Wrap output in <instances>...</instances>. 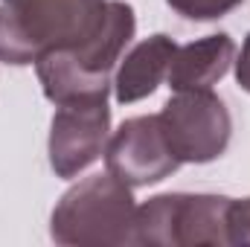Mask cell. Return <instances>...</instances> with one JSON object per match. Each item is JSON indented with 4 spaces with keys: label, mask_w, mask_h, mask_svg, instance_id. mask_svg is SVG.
Segmentation results:
<instances>
[{
    "label": "cell",
    "mask_w": 250,
    "mask_h": 247,
    "mask_svg": "<svg viewBox=\"0 0 250 247\" xmlns=\"http://www.w3.org/2000/svg\"><path fill=\"white\" fill-rule=\"evenodd\" d=\"M134 32V6L125 0H108L99 26L82 44L47 53L35 62L44 96L56 108L79 102H105L111 90V73L120 64Z\"/></svg>",
    "instance_id": "1"
},
{
    "label": "cell",
    "mask_w": 250,
    "mask_h": 247,
    "mask_svg": "<svg viewBox=\"0 0 250 247\" xmlns=\"http://www.w3.org/2000/svg\"><path fill=\"white\" fill-rule=\"evenodd\" d=\"M108 0H0V62L23 67L82 44Z\"/></svg>",
    "instance_id": "2"
},
{
    "label": "cell",
    "mask_w": 250,
    "mask_h": 247,
    "mask_svg": "<svg viewBox=\"0 0 250 247\" xmlns=\"http://www.w3.org/2000/svg\"><path fill=\"white\" fill-rule=\"evenodd\" d=\"M134 227L131 186L108 169L70 186L50 215V236L59 245H137Z\"/></svg>",
    "instance_id": "3"
},
{
    "label": "cell",
    "mask_w": 250,
    "mask_h": 247,
    "mask_svg": "<svg viewBox=\"0 0 250 247\" xmlns=\"http://www.w3.org/2000/svg\"><path fill=\"white\" fill-rule=\"evenodd\" d=\"M227 206L230 198L224 195H154L137 206L134 239L160 247L227 245Z\"/></svg>",
    "instance_id": "4"
},
{
    "label": "cell",
    "mask_w": 250,
    "mask_h": 247,
    "mask_svg": "<svg viewBox=\"0 0 250 247\" xmlns=\"http://www.w3.org/2000/svg\"><path fill=\"white\" fill-rule=\"evenodd\" d=\"M166 143L181 163L218 160L233 137V117L212 87L175 90V96L157 114Z\"/></svg>",
    "instance_id": "5"
},
{
    "label": "cell",
    "mask_w": 250,
    "mask_h": 247,
    "mask_svg": "<svg viewBox=\"0 0 250 247\" xmlns=\"http://www.w3.org/2000/svg\"><path fill=\"white\" fill-rule=\"evenodd\" d=\"M102 157H105V169L131 189L160 184L181 166V160L172 154L166 143L157 114L125 120L108 137Z\"/></svg>",
    "instance_id": "6"
},
{
    "label": "cell",
    "mask_w": 250,
    "mask_h": 247,
    "mask_svg": "<svg viewBox=\"0 0 250 247\" xmlns=\"http://www.w3.org/2000/svg\"><path fill=\"white\" fill-rule=\"evenodd\" d=\"M111 131V108L105 102H79V105H59L50 123V166L53 172L70 181L93 166Z\"/></svg>",
    "instance_id": "7"
},
{
    "label": "cell",
    "mask_w": 250,
    "mask_h": 247,
    "mask_svg": "<svg viewBox=\"0 0 250 247\" xmlns=\"http://www.w3.org/2000/svg\"><path fill=\"white\" fill-rule=\"evenodd\" d=\"M236 62V44L227 32L204 35L175 50L166 82L172 90H204L221 82Z\"/></svg>",
    "instance_id": "8"
},
{
    "label": "cell",
    "mask_w": 250,
    "mask_h": 247,
    "mask_svg": "<svg viewBox=\"0 0 250 247\" xmlns=\"http://www.w3.org/2000/svg\"><path fill=\"white\" fill-rule=\"evenodd\" d=\"M175 50H178V44L163 32L148 35L146 41L134 44L125 53V59L117 67V76H114L117 102L120 105H134V102L151 96L160 87V82L166 79Z\"/></svg>",
    "instance_id": "9"
},
{
    "label": "cell",
    "mask_w": 250,
    "mask_h": 247,
    "mask_svg": "<svg viewBox=\"0 0 250 247\" xmlns=\"http://www.w3.org/2000/svg\"><path fill=\"white\" fill-rule=\"evenodd\" d=\"M166 3L187 21H215L242 6L245 0H166Z\"/></svg>",
    "instance_id": "10"
},
{
    "label": "cell",
    "mask_w": 250,
    "mask_h": 247,
    "mask_svg": "<svg viewBox=\"0 0 250 247\" xmlns=\"http://www.w3.org/2000/svg\"><path fill=\"white\" fill-rule=\"evenodd\" d=\"M227 245L250 247V198H230V206H227Z\"/></svg>",
    "instance_id": "11"
},
{
    "label": "cell",
    "mask_w": 250,
    "mask_h": 247,
    "mask_svg": "<svg viewBox=\"0 0 250 247\" xmlns=\"http://www.w3.org/2000/svg\"><path fill=\"white\" fill-rule=\"evenodd\" d=\"M236 82L245 93H250V32L239 50V59H236Z\"/></svg>",
    "instance_id": "12"
}]
</instances>
